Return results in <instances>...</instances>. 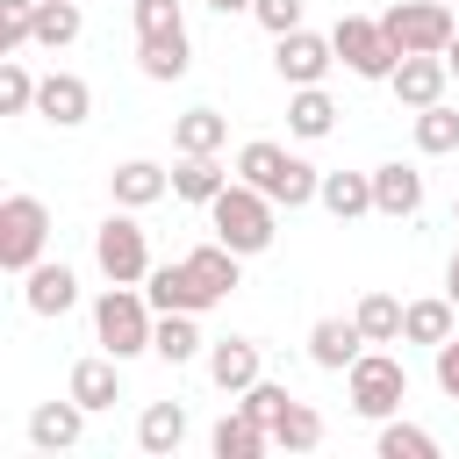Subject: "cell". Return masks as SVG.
<instances>
[{
    "instance_id": "1",
    "label": "cell",
    "mask_w": 459,
    "mask_h": 459,
    "mask_svg": "<svg viewBox=\"0 0 459 459\" xmlns=\"http://www.w3.org/2000/svg\"><path fill=\"white\" fill-rule=\"evenodd\" d=\"M208 230H215L237 258H258V251H273V237H280V201L258 194L251 179H230V186L208 201Z\"/></svg>"
},
{
    "instance_id": "2",
    "label": "cell",
    "mask_w": 459,
    "mask_h": 459,
    "mask_svg": "<svg viewBox=\"0 0 459 459\" xmlns=\"http://www.w3.org/2000/svg\"><path fill=\"white\" fill-rule=\"evenodd\" d=\"M237 179H251V186L273 194L280 208H308V201L323 194V172H316L308 158H294L287 143H273V136H251V143L237 151Z\"/></svg>"
},
{
    "instance_id": "3",
    "label": "cell",
    "mask_w": 459,
    "mask_h": 459,
    "mask_svg": "<svg viewBox=\"0 0 459 459\" xmlns=\"http://www.w3.org/2000/svg\"><path fill=\"white\" fill-rule=\"evenodd\" d=\"M151 337H158V308H151V294L143 287H100L93 294V344L100 351H115L122 366L129 359H143L151 351Z\"/></svg>"
},
{
    "instance_id": "4",
    "label": "cell",
    "mask_w": 459,
    "mask_h": 459,
    "mask_svg": "<svg viewBox=\"0 0 459 459\" xmlns=\"http://www.w3.org/2000/svg\"><path fill=\"white\" fill-rule=\"evenodd\" d=\"M344 394H351V409H359L366 423H387V416H402V402H409V366H402L394 351L366 344V351L344 366Z\"/></svg>"
},
{
    "instance_id": "5",
    "label": "cell",
    "mask_w": 459,
    "mask_h": 459,
    "mask_svg": "<svg viewBox=\"0 0 459 459\" xmlns=\"http://www.w3.org/2000/svg\"><path fill=\"white\" fill-rule=\"evenodd\" d=\"M380 29H387V43L402 57H445V43L459 29V7L452 0H394L380 14Z\"/></svg>"
},
{
    "instance_id": "6",
    "label": "cell",
    "mask_w": 459,
    "mask_h": 459,
    "mask_svg": "<svg viewBox=\"0 0 459 459\" xmlns=\"http://www.w3.org/2000/svg\"><path fill=\"white\" fill-rule=\"evenodd\" d=\"M93 265H100V280H115V287H143V280H151V237H143L136 208H115V215L93 230Z\"/></svg>"
},
{
    "instance_id": "7",
    "label": "cell",
    "mask_w": 459,
    "mask_h": 459,
    "mask_svg": "<svg viewBox=\"0 0 459 459\" xmlns=\"http://www.w3.org/2000/svg\"><path fill=\"white\" fill-rule=\"evenodd\" d=\"M50 258V208L36 201V194H7L0 201V265L22 280L29 265H43Z\"/></svg>"
},
{
    "instance_id": "8",
    "label": "cell",
    "mask_w": 459,
    "mask_h": 459,
    "mask_svg": "<svg viewBox=\"0 0 459 459\" xmlns=\"http://www.w3.org/2000/svg\"><path fill=\"white\" fill-rule=\"evenodd\" d=\"M330 43H337V65L351 72V79H394V65H402V50L387 43V29H380V14H337V29H330Z\"/></svg>"
},
{
    "instance_id": "9",
    "label": "cell",
    "mask_w": 459,
    "mask_h": 459,
    "mask_svg": "<svg viewBox=\"0 0 459 459\" xmlns=\"http://www.w3.org/2000/svg\"><path fill=\"white\" fill-rule=\"evenodd\" d=\"M330 65H337V43H330V36H316L308 22H301V29H287V36H273V72H280L287 86H323V79H330Z\"/></svg>"
},
{
    "instance_id": "10",
    "label": "cell",
    "mask_w": 459,
    "mask_h": 459,
    "mask_svg": "<svg viewBox=\"0 0 459 459\" xmlns=\"http://www.w3.org/2000/svg\"><path fill=\"white\" fill-rule=\"evenodd\" d=\"M201 366H208V380H215L230 402H237L251 380H265V351H258V337H208V359H201Z\"/></svg>"
},
{
    "instance_id": "11",
    "label": "cell",
    "mask_w": 459,
    "mask_h": 459,
    "mask_svg": "<svg viewBox=\"0 0 459 459\" xmlns=\"http://www.w3.org/2000/svg\"><path fill=\"white\" fill-rule=\"evenodd\" d=\"M22 308H29V316H72V308H79V273H72L65 258L29 265V273H22Z\"/></svg>"
},
{
    "instance_id": "12",
    "label": "cell",
    "mask_w": 459,
    "mask_h": 459,
    "mask_svg": "<svg viewBox=\"0 0 459 459\" xmlns=\"http://www.w3.org/2000/svg\"><path fill=\"white\" fill-rule=\"evenodd\" d=\"M36 115H43L50 129H79V122L93 115V86H86L79 72H43V86H36Z\"/></svg>"
},
{
    "instance_id": "13",
    "label": "cell",
    "mask_w": 459,
    "mask_h": 459,
    "mask_svg": "<svg viewBox=\"0 0 459 459\" xmlns=\"http://www.w3.org/2000/svg\"><path fill=\"white\" fill-rule=\"evenodd\" d=\"M86 416H93V409L72 402V394H65V402H36V409H29V445H36V452H72V445L86 437Z\"/></svg>"
},
{
    "instance_id": "14",
    "label": "cell",
    "mask_w": 459,
    "mask_h": 459,
    "mask_svg": "<svg viewBox=\"0 0 459 459\" xmlns=\"http://www.w3.org/2000/svg\"><path fill=\"white\" fill-rule=\"evenodd\" d=\"M172 194V172L158 165V158H122L115 172H108V201L115 208H151V201H165Z\"/></svg>"
},
{
    "instance_id": "15",
    "label": "cell",
    "mask_w": 459,
    "mask_h": 459,
    "mask_svg": "<svg viewBox=\"0 0 459 459\" xmlns=\"http://www.w3.org/2000/svg\"><path fill=\"white\" fill-rule=\"evenodd\" d=\"M373 215L416 222L423 215V172L416 165H373Z\"/></svg>"
},
{
    "instance_id": "16",
    "label": "cell",
    "mask_w": 459,
    "mask_h": 459,
    "mask_svg": "<svg viewBox=\"0 0 459 459\" xmlns=\"http://www.w3.org/2000/svg\"><path fill=\"white\" fill-rule=\"evenodd\" d=\"M186 273L201 280V294H208V308H215V301H230V294L244 287V258H237V251H230L222 237H208V244H194V251H186Z\"/></svg>"
},
{
    "instance_id": "17",
    "label": "cell",
    "mask_w": 459,
    "mask_h": 459,
    "mask_svg": "<svg viewBox=\"0 0 459 459\" xmlns=\"http://www.w3.org/2000/svg\"><path fill=\"white\" fill-rule=\"evenodd\" d=\"M359 351H366V330H359L351 316H323V323H308V366L344 373Z\"/></svg>"
},
{
    "instance_id": "18",
    "label": "cell",
    "mask_w": 459,
    "mask_h": 459,
    "mask_svg": "<svg viewBox=\"0 0 459 459\" xmlns=\"http://www.w3.org/2000/svg\"><path fill=\"white\" fill-rule=\"evenodd\" d=\"M65 394H72V402H86L93 416H100V409H115V402H122V359H115V351L79 359V366L65 373Z\"/></svg>"
},
{
    "instance_id": "19",
    "label": "cell",
    "mask_w": 459,
    "mask_h": 459,
    "mask_svg": "<svg viewBox=\"0 0 459 459\" xmlns=\"http://www.w3.org/2000/svg\"><path fill=\"white\" fill-rule=\"evenodd\" d=\"M387 86H394V100H402V108L416 115V108L445 100V86H452V65H445V57H402Z\"/></svg>"
},
{
    "instance_id": "20",
    "label": "cell",
    "mask_w": 459,
    "mask_h": 459,
    "mask_svg": "<svg viewBox=\"0 0 459 459\" xmlns=\"http://www.w3.org/2000/svg\"><path fill=\"white\" fill-rule=\"evenodd\" d=\"M230 172H237V165H222L215 151H179V165H172V194L194 201V208H208V201L230 186Z\"/></svg>"
},
{
    "instance_id": "21",
    "label": "cell",
    "mask_w": 459,
    "mask_h": 459,
    "mask_svg": "<svg viewBox=\"0 0 459 459\" xmlns=\"http://www.w3.org/2000/svg\"><path fill=\"white\" fill-rule=\"evenodd\" d=\"M143 294H151V308H158V316H172V308H194V316H208V294H201V280L186 273V258H172V265H151Z\"/></svg>"
},
{
    "instance_id": "22",
    "label": "cell",
    "mask_w": 459,
    "mask_h": 459,
    "mask_svg": "<svg viewBox=\"0 0 459 459\" xmlns=\"http://www.w3.org/2000/svg\"><path fill=\"white\" fill-rule=\"evenodd\" d=\"M452 330H459V301L452 294H423V301L402 308V344H430L437 351Z\"/></svg>"
},
{
    "instance_id": "23",
    "label": "cell",
    "mask_w": 459,
    "mask_h": 459,
    "mask_svg": "<svg viewBox=\"0 0 459 459\" xmlns=\"http://www.w3.org/2000/svg\"><path fill=\"white\" fill-rule=\"evenodd\" d=\"M151 359H165V366H194V359H208V337H201V316H194V308H172V316H158V337H151Z\"/></svg>"
},
{
    "instance_id": "24",
    "label": "cell",
    "mask_w": 459,
    "mask_h": 459,
    "mask_svg": "<svg viewBox=\"0 0 459 459\" xmlns=\"http://www.w3.org/2000/svg\"><path fill=\"white\" fill-rule=\"evenodd\" d=\"M179 445H186V409H179V402H143V416H136V452L172 459Z\"/></svg>"
},
{
    "instance_id": "25",
    "label": "cell",
    "mask_w": 459,
    "mask_h": 459,
    "mask_svg": "<svg viewBox=\"0 0 459 459\" xmlns=\"http://www.w3.org/2000/svg\"><path fill=\"white\" fill-rule=\"evenodd\" d=\"M136 72L158 79V86L186 79V72H194V36L179 29V36H151V43H136Z\"/></svg>"
},
{
    "instance_id": "26",
    "label": "cell",
    "mask_w": 459,
    "mask_h": 459,
    "mask_svg": "<svg viewBox=\"0 0 459 459\" xmlns=\"http://www.w3.org/2000/svg\"><path fill=\"white\" fill-rule=\"evenodd\" d=\"M287 129H294L301 143H323V136L337 129V100H330L323 86H287Z\"/></svg>"
},
{
    "instance_id": "27",
    "label": "cell",
    "mask_w": 459,
    "mask_h": 459,
    "mask_svg": "<svg viewBox=\"0 0 459 459\" xmlns=\"http://www.w3.org/2000/svg\"><path fill=\"white\" fill-rule=\"evenodd\" d=\"M402 294H387V287H366L359 294V308H351V323L366 330V344H402Z\"/></svg>"
},
{
    "instance_id": "28",
    "label": "cell",
    "mask_w": 459,
    "mask_h": 459,
    "mask_svg": "<svg viewBox=\"0 0 459 459\" xmlns=\"http://www.w3.org/2000/svg\"><path fill=\"white\" fill-rule=\"evenodd\" d=\"M265 445H273V430H265L258 416H244V409H230V416L208 430V452H215V459H258Z\"/></svg>"
},
{
    "instance_id": "29",
    "label": "cell",
    "mask_w": 459,
    "mask_h": 459,
    "mask_svg": "<svg viewBox=\"0 0 459 459\" xmlns=\"http://www.w3.org/2000/svg\"><path fill=\"white\" fill-rule=\"evenodd\" d=\"M337 222H359L373 215V172H323V194H316Z\"/></svg>"
},
{
    "instance_id": "30",
    "label": "cell",
    "mask_w": 459,
    "mask_h": 459,
    "mask_svg": "<svg viewBox=\"0 0 459 459\" xmlns=\"http://www.w3.org/2000/svg\"><path fill=\"white\" fill-rule=\"evenodd\" d=\"M230 143V115L222 108H186L172 115V151H222Z\"/></svg>"
},
{
    "instance_id": "31",
    "label": "cell",
    "mask_w": 459,
    "mask_h": 459,
    "mask_svg": "<svg viewBox=\"0 0 459 459\" xmlns=\"http://www.w3.org/2000/svg\"><path fill=\"white\" fill-rule=\"evenodd\" d=\"M373 452H380V459H437V437H430L423 423H409V416H387L380 437H373Z\"/></svg>"
},
{
    "instance_id": "32",
    "label": "cell",
    "mask_w": 459,
    "mask_h": 459,
    "mask_svg": "<svg viewBox=\"0 0 459 459\" xmlns=\"http://www.w3.org/2000/svg\"><path fill=\"white\" fill-rule=\"evenodd\" d=\"M416 151H423V158H445V151H459V108H452V100H430V108H416Z\"/></svg>"
},
{
    "instance_id": "33",
    "label": "cell",
    "mask_w": 459,
    "mask_h": 459,
    "mask_svg": "<svg viewBox=\"0 0 459 459\" xmlns=\"http://www.w3.org/2000/svg\"><path fill=\"white\" fill-rule=\"evenodd\" d=\"M79 29H86L79 0H36V43H43V50H65V43H79Z\"/></svg>"
},
{
    "instance_id": "34",
    "label": "cell",
    "mask_w": 459,
    "mask_h": 459,
    "mask_svg": "<svg viewBox=\"0 0 459 459\" xmlns=\"http://www.w3.org/2000/svg\"><path fill=\"white\" fill-rule=\"evenodd\" d=\"M273 445H280V452H316V445H323V416H316L308 402H287L280 423H273Z\"/></svg>"
},
{
    "instance_id": "35",
    "label": "cell",
    "mask_w": 459,
    "mask_h": 459,
    "mask_svg": "<svg viewBox=\"0 0 459 459\" xmlns=\"http://www.w3.org/2000/svg\"><path fill=\"white\" fill-rule=\"evenodd\" d=\"M36 72L22 57H0V115H36Z\"/></svg>"
},
{
    "instance_id": "36",
    "label": "cell",
    "mask_w": 459,
    "mask_h": 459,
    "mask_svg": "<svg viewBox=\"0 0 459 459\" xmlns=\"http://www.w3.org/2000/svg\"><path fill=\"white\" fill-rule=\"evenodd\" d=\"M129 22H136V43H151V36H179L186 7L179 0H129Z\"/></svg>"
},
{
    "instance_id": "37",
    "label": "cell",
    "mask_w": 459,
    "mask_h": 459,
    "mask_svg": "<svg viewBox=\"0 0 459 459\" xmlns=\"http://www.w3.org/2000/svg\"><path fill=\"white\" fill-rule=\"evenodd\" d=\"M36 43V0H0V57Z\"/></svg>"
},
{
    "instance_id": "38",
    "label": "cell",
    "mask_w": 459,
    "mask_h": 459,
    "mask_svg": "<svg viewBox=\"0 0 459 459\" xmlns=\"http://www.w3.org/2000/svg\"><path fill=\"white\" fill-rule=\"evenodd\" d=\"M287 402H294V394H287V387H280V380H251V387H244V394H237V409H244V416H258V423H265V430H273V423H280V409H287Z\"/></svg>"
},
{
    "instance_id": "39",
    "label": "cell",
    "mask_w": 459,
    "mask_h": 459,
    "mask_svg": "<svg viewBox=\"0 0 459 459\" xmlns=\"http://www.w3.org/2000/svg\"><path fill=\"white\" fill-rule=\"evenodd\" d=\"M251 22L265 36H287V29H301V0H251Z\"/></svg>"
},
{
    "instance_id": "40",
    "label": "cell",
    "mask_w": 459,
    "mask_h": 459,
    "mask_svg": "<svg viewBox=\"0 0 459 459\" xmlns=\"http://www.w3.org/2000/svg\"><path fill=\"white\" fill-rule=\"evenodd\" d=\"M430 380H437V394H445V402H459V330L430 351Z\"/></svg>"
},
{
    "instance_id": "41",
    "label": "cell",
    "mask_w": 459,
    "mask_h": 459,
    "mask_svg": "<svg viewBox=\"0 0 459 459\" xmlns=\"http://www.w3.org/2000/svg\"><path fill=\"white\" fill-rule=\"evenodd\" d=\"M208 7H215L222 22H230V14H251V0H208Z\"/></svg>"
},
{
    "instance_id": "42",
    "label": "cell",
    "mask_w": 459,
    "mask_h": 459,
    "mask_svg": "<svg viewBox=\"0 0 459 459\" xmlns=\"http://www.w3.org/2000/svg\"><path fill=\"white\" fill-rule=\"evenodd\" d=\"M445 294H452V301H459V251H452V258H445Z\"/></svg>"
},
{
    "instance_id": "43",
    "label": "cell",
    "mask_w": 459,
    "mask_h": 459,
    "mask_svg": "<svg viewBox=\"0 0 459 459\" xmlns=\"http://www.w3.org/2000/svg\"><path fill=\"white\" fill-rule=\"evenodd\" d=\"M445 65H452V79H459V29H452V43H445Z\"/></svg>"
},
{
    "instance_id": "44",
    "label": "cell",
    "mask_w": 459,
    "mask_h": 459,
    "mask_svg": "<svg viewBox=\"0 0 459 459\" xmlns=\"http://www.w3.org/2000/svg\"><path fill=\"white\" fill-rule=\"evenodd\" d=\"M452 222H459V194H452Z\"/></svg>"
},
{
    "instance_id": "45",
    "label": "cell",
    "mask_w": 459,
    "mask_h": 459,
    "mask_svg": "<svg viewBox=\"0 0 459 459\" xmlns=\"http://www.w3.org/2000/svg\"><path fill=\"white\" fill-rule=\"evenodd\" d=\"M452 7H459V0H452Z\"/></svg>"
}]
</instances>
